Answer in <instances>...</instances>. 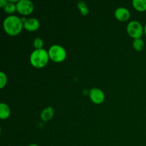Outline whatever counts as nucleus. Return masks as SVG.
Instances as JSON below:
<instances>
[{
	"mask_svg": "<svg viewBox=\"0 0 146 146\" xmlns=\"http://www.w3.org/2000/svg\"><path fill=\"white\" fill-rule=\"evenodd\" d=\"M17 11L24 16L29 15L34 11V5L30 0H19L16 4Z\"/></svg>",
	"mask_w": 146,
	"mask_h": 146,
	"instance_id": "nucleus-5",
	"label": "nucleus"
},
{
	"mask_svg": "<svg viewBox=\"0 0 146 146\" xmlns=\"http://www.w3.org/2000/svg\"><path fill=\"white\" fill-rule=\"evenodd\" d=\"M89 97L94 104L99 105L105 101V94L104 91L98 88H93L89 91Z\"/></svg>",
	"mask_w": 146,
	"mask_h": 146,
	"instance_id": "nucleus-6",
	"label": "nucleus"
},
{
	"mask_svg": "<svg viewBox=\"0 0 146 146\" xmlns=\"http://www.w3.org/2000/svg\"><path fill=\"white\" fill-rule=\"evenodd\" d=\"M77 7H78V10H79L80 13H81L82 15H87L89 13V9H88V6L86 4L84 1H79L77 3Z\"/></svg>",
	"mask_w": 146,
	"mask_h": 146,
	"instance_id": "nucleus-13",
	"label": "nucleus"
},
{
	"mask_svg": "<svg viewBox=\"0 0 146 146\" xmlns=\"http://www.w3.org/2000/svg\"><path fill=\"white\" fill-rule=\"evenodd\" d=\"M3 9H4V12L11 15V14H13V13L17 11V6H16V4H14V3H11L8 1V3Z\"/></svg>",
	"mask_w": 146,
	"mask_h": 146,
	"instance_id": "nucleus-14",
	"label": "nucleus"
},
{
	"mask_svg": "<svg viewBox=\"0 0 146 146\" xmlns=\"http://www.w3.org/2000/svg\"><path fill=\"white\" fill-rule=\"evenodd\" d=\"M11 114V109L9 106L5 103H1L0 104V118L2 120L7 119Z\"/></svg>",
	"mask_w": 146,
	"mask_h": 146,
	"instance_id": "nucleus-10",
	"label": "nucleus"
},
{
	"mask_svg": "<svg viewBox=\"0 0 146 146\" xmlns=\"http://www.w3.org/2000/svg\"><path fill=\"white\" fill-rule=\"evenodd\" d=\"M3 28L8 35L14 36L21 33L24 23L21 18L16 15H9L3 21Z\"/></svg>",
	"mask_w": 146,
	"mask_h": 146,
	"instance_id": "nucleus-1",
	"label": "nucleus"
},
{
	"mask_svg": "<svg viewBox=\"0 0 146 146\" xmlns=\"http://www.w3.org/2000/svg\"><path fill=\"white\" fill-rule=\"evenodd\" d=\"M54 115V110L53 107L47 106L41 111L40 113V118L44 122L51 121Z\"/></svg>",
	"mask_w": 146,
	"mask_h": 146,
	"instance_id": "nucleus-9",
	"label": "nucleus"
},
{
	"mask_svg": "<svg viewBox=\"0 0 146 146\" xmlns=\"http://www.w3.org/2000/svg\"><path fill=\"white\" fill-rule=\"evenodd\" d=\"M48 51L44 48L34 49L31 52L29 57V61L31 65L36 68H41L46 66L49 61Z\"/></svg>",
	"mask_w": 146,
	"mask_h": 146,
	"instance_id": "nucleus-2",
	"label": "nucleus"
},
{
	"mask_svg": "<svg viewBox=\"0 0 146 146\" xmlns=\"http://www.w3.org/2000/svg\"><path fill=\"white\" fill-rule=\"evenodd\" d=\"M145 43L141 38H135L133 41V47L137 51H141L144 48Z\"/></svg>",
	"mask_w": 146,
	"mask_h": 146,
	"instance_id": "nucleus-12",
	"label": "nucleus"
},
{
	"mask_svg": "<svg viewBox=\"0 0 146 146\" xmlns=\"http://www.w3.org/2000/svg\"><path fill=\"white\" fill-rule=\"evenodd\" d=\"M132 4L137 11L141 12L146 11V0H133Z\"/></svg>",
	"mask_w": 146,
	"mask_h": 146,
	"instance_id": "nucleus-11",
	"label": "nucleus"
},
{
	"mask_svg": "<svg viewBox=\"0 0 146 146\" xmlns=\"http://www.w3.org/2000/svg\"><path fill=\"white\" fill-rule=\"evenodd\" d=\"M7 83V76L6 74L3 71L0 72V88H3Z\"/></svg>",
	"mask_w": 146,
	"mask_h": 146,
	"instance_id": "nucleus-16",
	"label": "nucleus"
},
{
	"mask_svg": "<svg viewBox=\"0 0 146 146\" xmlns=\"http://www.w3.org/2000/svg\"><path fill=\"white\" fill-rule=\"evenodd\" d=\"M40 27V22L36 18L31 17L27 19V21L24 23V29L29 31H36Z\"/></svg>",
	"mask_w": 146,
	"mask_h": 146,
	"instance_id": "nucleus-8",
	"label": "nucleus"
},
{
	"mask_svg": "<svg viewBox=\"0 0 146 146\" xmlns=\"http://www.w3.org/2000/svg\"><path fill=\"white\" fill-rule=\"evenodd\" d=\"M127 32L128 35L132 37L133 39L141 38L144 34V27L140 21L133 20L130 21L126 27Z\"/></svg>",
	"mask_w": 146,
	"mask_h": 146,
	"instance_id": "nucleus-4",
	"label": "nucleus"
},
{
	"mask_svg": "<svg viewBox=\"0 0 146 146\" xmlns=\"http://www.w3.org/2000/svg\"><path fill=\"white\" fill-rule=\"evenodd\" d=\"M44 41L40 37H36L34 39V42H33V45L35 49H41L43 48L44 46Z\"/></svg>",
	"mask_w": 146,
	"mask_h": 146,
	"instance_id": "nucleus-15",
	"label": "nucleus"
},
{
	"mask_svg": "<svg viewBox=\"0 0 146 146\" xmlns=\"http://www.w3.org/2000/svg\"><path fill=\"white\" fill-rule=\"evenodd\" d=\"M114 16L120 21H126L131 17V12L125 7H118L114 11Z\"/></svg>",
	"mask_w": 146,
	"mask_h": 146,
	"instance_id": "nucleus-7",
	"label": "nucleus"
},
{
	"mask_svg": "<svg viewBox=\"0 0 146 146\" xmlns=\"http://www.w3.org/2000/svg\"><path fill=\"white\" fill-rule=\"evenodd\" d=\"M144 34L146 36V24L145 25V27H144Z\"/></svg>",
	"mask_w": 146,
	"mask_h": 146,
	"instance_id": "nucleus-18",
	"label": "nucleus"
},
{
	"mask_svg": "<svg viewBox=\"0 0 146 146\" xmlns=\"http://www.w3.org/2000/svg\"><path fill=\"white\" fill-rule=\"evenodd\" d=\"M29 146H39V145H37V144H31V145H29Z\"/></svg>",
	"mask_w": 146,
	"mask_h": 146,
	"instance_id": "nucleus-19",
	"label": "nucleus"
},
{
	"mask_svg": "<svg viewBox=\"0 0 146 146\" xmlns=\"http://www.w3.org/2000/svg\"><path fill=\"white\" fill-rule=\"evenodd\" d=\"M7 3H8V0H0V7L4 9Z\"/></svg>",
	"mask_w": 146,
	"mask_h": 146,
	"instance_id": "nucleus-17",
	"label": "nucleus"
},
{
	"mask_svg": "<svg viewBox=\"0 0 146 146\" xmlns=\"http://www.w3.org/2000/svg\"><path fill=\"white\" fill-rule=\"evenodd\" d=\"M48 56L52 61L60 63L64 61L66 58V51L65 48L58 44H54L51 46L48 50Z\"/></svg>",
	"mask_w": 146,
	"mask_h": 146,
	"instance_id": "nucleus-3",
	"label": "nucleus"
}]
</instances>
